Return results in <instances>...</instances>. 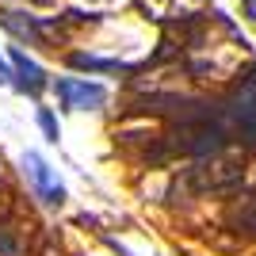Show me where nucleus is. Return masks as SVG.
Returning a JSON list of instances; mask_svg holds the SVG:
<instances>
[{
  "label": "nucleus",
  "mask_w": 256,
  "mask_h": 256,
  "mask_svg": "<svg viewBox=\"0 0 256 256\" xmlns=\"http://www.w3.org/2000/svg\"><path fill=\"white\" fill-rule=\"evenodd\" d=\"M248 188H252V192H256V164H252V168H248Z\"/></svg>",
  "instance_id": "10"
},
{
  "label": "nucleus",
  "mask_w": 256,
  "mask_h": 256,
  "mask_svg": "<svg viewBox=\"0 0 256 256\" xmlns=\"http://www.w3.org/2000/svg\"><path fill=\"white\" fill-rule=\"evenodd\" d=\"M73 62V69H92V73H100V69H118V62H104V58H92V54H73L69 58Z\"/></svg>",
  "instance_id": "5"
},
{
  "label": "nucleus",
  "mask_w": 256,
  "mask_h": 256,
  "mask_svg": "<svg viewBox=\"0 0 256 256\" xmlns=\"http://www.w3.org/2000/svg\"><path fill=\"white\" fill-rule=\"evenodd\" d=\"M12 80H16V88L20 92H27V96H38L50 80H46L42 65L34 62V58H27L23 50H12Z\"/></svg>",
  "instance_id": "3"
},
{
  "label": "nucleus",
  "mask_w": 256,
  "mask_h": 256,
  "mask_svg": "<svg viewBox=\"0 0 256 256\" xmlns=\"http://www.w3.org/2000/svg\"><path fill=\"white\" fill-rule=\"evenodd\" d=\"M54 96L65 111H96V107L107 104V88L96 84V80H80V76H58Z\"/></svg>",
  "instance_id": "1"
},
{
  "label": "nucleus",
  "mask_w": 256,
  "mask_h": 256,
  "mask_svg": "<svg viewBox=\"0 0 256 256\" xmlns=\"http://www.w3.org/2000/svg\"><path fill=\"white\" fill-rule=\"evenodd\" d=\"M241 8H245L248 20H256V0H241Z\"/></svg>",
  "instance_id": "8"
},
{
  "label": "nucleus",
  "mask_w": 256,
  "mask_h": 256,
  "mask_svg": "<svg viewBox=\"0 0 256 256\" xmlns=\"http://www.w3.org/2000/svg\"><path fill=\"white\" fill-rule=\"evenodd\" d=\"M23 172H27V180H31L34 195H38L42 203H50V206H62V203H65V188H62V180L54 176V168L46 164L42 153H34V150L23 153Z\"/></svg>",
  "instance_id": "2"
},
{
  "label": "nucleus",
  "mask_w": 256,
  "mask_h": 256,
  "mask_svg": "<svg viewBox=\"0 0 256 256\" xmlns=\"http://www.w3.org/2000/svg\"><path fill=\"white\" fill-rule=\"evenodd\" d=\"M0 252H4V256H20V245H16L4 230H0Z\"/></svg>",
  "instance_id": "7"
},
{
  "label": "nucleus",
  "mask_w": 256,
  "mask_h": 256,
  "mask_svg": "<svg viewBox=\"0 0 256 256\" xmlns=\"http://www.w3.org/2000/svg\"><path fill=\"white\" fill-rule=\"evenodd\" d=\"M8 80H12V69L4 65V58H0V84H8Z\"/></svg>",
  "instance_id": "9"
},
{
  "label": "nucleus",
  "mask_w": 256,
  "mask_h": 256,
  "mask_svg": "<svg viewBox=\"0 0 256 256\" xmlns=\"http://www.w3.org/2000/svg\"><path fill=\"white\" fill-rule=\"evenodd\" d=\"M0 23H4V27H12V34H27V38H34V34H38V23H34V20H16V12H4V16H0Z\"/></svg>",
  "instance_id": "4"
},
{
  "label": "nucleus",
  "mask_w": 256,
  "mask_h": 256,
  "mask_svg": "<svg viewBox=\"0 0 256 256\" xmlns=\"http://www.w3.org/2000/svg\"><path fill=\"white\" fill-rule=\"evenodd\" d=\"M38 126H42V134H46V142H58V118H54V111L50 107H38Z\"/></svg>",
  "instance_id": "6"
}]
</instances>
